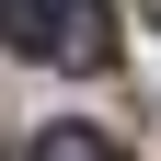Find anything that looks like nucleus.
Instances as JSON below:
<instances>
[{
	"mask_svg": "<svg viewBox=\"0 0 161 161\" xmlns=\"http://www.w3.org/2000/svg\"><path fill=\"white\" fill-rule=\"evenodd\" d=\"M138 12H150V23H161V0H138Z\"/></svg>",
	"mask_w": 161,
	"mask_h": 161,
	"instance_id": "obj_4",
	"label": "nucleus"
},
{
	"mask_svg": "<svg viewBox=\"0 0 161 161\" xmlns=\"http://www.w3.org/2000/svg\"><path fill=\"white\" fill-rule=\"evenodd\" d=\"M0 35H12V0H0Z\"/></svg>",
	"mask_w": 161,
	"mask_h": 161,
	"instance_id": "obj_3",
	"label": "nucleus"
},
{
	"mask_svg": "<svg viewBox=\"0 0 161 161\" xmlns=\"http://www.w3.org/2000/svg\"><path fill=\"white\" fill-rule=\"evenodd\" d=\"M12 46L92 80V69H115V12L104 0H35V12H12Z\"/></svg>",
	"mask_w": 161,
	"mask_h": 161,
	"instance_id": "obj_1",
	"label": "nucleus"
},
{
	"mask_svg": "<svg viewBox=\"0 0 161 161\" xmlns=\"http://www.w3.org/2000/svg\"><path fill=\"white\" fill-rule=\"evenodd\" d=\"M35 161H127V150H104L92 127H46V138H35Z\"/></svg>",
	"mask_w": 161,
	"mask_h": 161,
	"instance_id": "obj_2",
	"label": "nucleus"
}]
</instances>
